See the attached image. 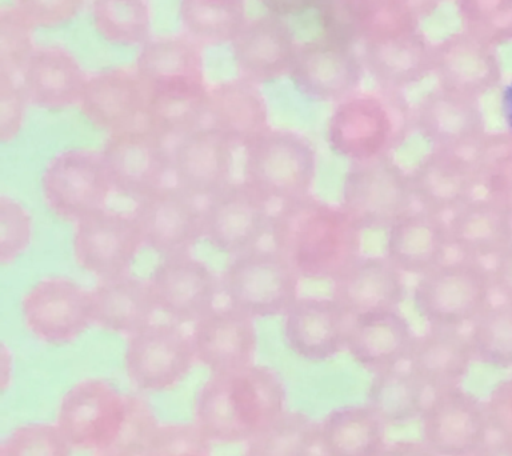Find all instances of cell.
<instances>
[{"instance_id":"obj_44","label":"cell","mask_w":512,"mask_h":456,"mask_svg":"<svg viewBox=\"0 0 512 456\" xmlns=\"http://www.w3.org/2000/svg\"><path fill=\"white\" fill-rule=\"evenodd\" d=\"M375 0H318L315 12L323 38L355 47L370 30Z\"/></svg>"},{"instance_id":"obj_53","label":"cell","mask_w":512,"mask_h":456,"mask_svg":"<svg viewBox=\"0 0 512 456\" xmlns=\"http://www.w3.org/2000/svg\"><path fill=\"white\" fill-rule=\"evenodd\" d=\"M495 298L512 303V246L488 263Z\"/></svg>"},{"instance_id":"obj_36","label":"cell","mask_w":512,"mask_h":456,"mask_svg":"<svg viewBox=\"0 0 512 456\" xmlns=\"http://www.w3.org/2000/svg\"><path fill=\"white\" fill-rule=\"evenodd\" d=\"M90 307L95 326L126 336L154 323L158 312L148 280L131 274L99 280L90 291Z\"/></svg>"},{"instance_id":"obj_3","label":"cell","mask_w":512,"mask_h":456,"mask_svg":"<svg viewBox=\"0 0 512 456\" xmlns=\"http://www.w3.org/2000/svg\"><path fill=\"white\" fill-rule=\"evenodd\" d=\"M412 106L403 92H358L336 104L328 126V142L350 160L370 158L402 144L412 131Z\"/></svg>"},{"instance_id":"obj_51","label":"cell","mask_w":512,"mask_h":456,"mask_svg":"<svg viewBox=\"0 0 512 456\" xmlns=\"http://www.w3.org/2000/svg\"><path fill=\"white\" fill-rule=\"evenodd\" d=\"M86 0H14V7L35 28L66 26L80 14Z\"/></svg>"},{"instance_id":"obj_37","label":"cell","mask_w":512,"mask_h":456,"mask_svg":"<svg viewBox=\"0 0 512 456\" xmlns=\"http://www.w3.org/2000/svg\"><path fill=\"white\" fill-rule=\"evenodd\" d=\"M386 424L367 406L336 408L319 423V450L327 456H379Z\"/></svg>"},{"instance_id":"obj_12","label":"cell","mask_w":512,"mask_h":456,"mask_svg":"<svg viewBox=\"0 0 512 456\" xmlns=\"http://www.w3.org/2000/svg\"><path fill=\"white\" fill-rule=\"evenodd\" d=\"M195 362L191 334L178 323H151L128 336L124 366L140 390H171L186 379Z\"/></svg>"},{"instance_id":"obj_40","label":"cell","mask_w":512,"mask_h":456,"mask_svg":"<svg viewBox=\"0 0 512 456\" xmlns=\"http://www.w3.org/2000/svg\"><path fill=\"white\" fill-rule=\"evenodd\" d=\"M319 450V423L303 412L276 416L247 442V456H307Z\"/></svg>"},{"instance_id":"obj_23","label":"cell","mask_w":512,"mask_h":456,"mask_svg":"<svg viewBox=\"0 0 512 456\" xmlns=\"http://www.w3.org/2000/svg\"><path fill=\"white\" fill-rule=\"evenodd\" d=\"M434 47L414 28L364 40L359 54L376 88L404 94L434 74Z\"/></svg>"},{"instance_id":"obj_34","label":"cell","mask_w":512,"mask_h":456,"mask_svg":"<svg viewBox=\"0 0 512 456\" xmlns=\"http://www.w3.org/2000/svg\"><path fill=\"white\" fill-rule=\"evenodd\" d=\"M454 256L490 263L512 246V216L484 195H476L447 216Z\"/></svg>"},{"instance_id":"obj_18","label":"cell","mask_w":512,"mask_h":456,"mask_svg":"<svg viewBox=\"0 0 512 456\" xmlns=\"http://www.w3.org/2000/svg\"><path fill=\"white\" fill-rule=\"evenodd\" d=\"M22 316L31 334L42 342L72 343L94 324L90 291L64 276L39 280L24 295Z\"/></svg>"},{"instance_id":"obj_15","label":"cell","mask_w":512,"mask_h":456,"mask_svg":"<svg viewBox=\"0 0 512 456\" xmlns=\"http://www.w3.org/2000/svg\"><path fill=\"white\" fill-rule=\"evenodd\" d=\"M411 120L432 150L471 154L490 134L480 100L439 86L412 106Z\"/></svg>"},{"instance_id":"obj_16","label":"cell","mask_w":512,"mask_h":456,"mask_svg":"<svg viewBox=\"0 0 512 456\" xmlns=\"http://www.w3.org/2000/svg\"><path fill=\"white\" fill-rule=\"evenodd\" d=\"M144 247L164 256L191 254L203 239V200L168 183L135 203Z\"/></svg>"},{"instance_id":"obj_27","label":"cell","mask_w":512,"mask_h":456,"mask_svg":"<svg viewBox=\"0 0 512 456\" xmlns=\"http://www.w3.org/2000/svg\"><path fill=\"white\" fill-rule=\"evenodd\" d=\"M234 152L218 132L196 128L172 143L171 179L204 202L232 182Z\"/></svg>"},{"instance_id":"obj_10","label":"cell","mask_w":512,"mask_h":456,"mask_svg":"<svg viewBox=\"0 0 512 456\" xmlns=\"http://www.w3.org/2000/svg\"><path fill=\"white\" fill-rule=\"evenodd\" d=\"M42 190L48 208L60 219L79 220L106 208L112 187L100 152L71 148L47 164Z\"/></svg>"},{"instance_id":"obj_49","label":"cell","mask_w":512,"mask_h":456,"mask_svg":"<svg viewBox=\"0 0 512 456\" xmlns=\"http://www.w3.org/2000/svg\"><path fill=\"white\" fill-rule=\"evenodd\" d=\"M32 239V218L14 198H0V263L11 264L26 252Z\"/></svg>"},{"instance_id":"obj_57","label":"cell","mask_w":512,"mask_h":456,"mask_svg":"<svg viewBox=\"0 0 512 456\" xmlns=\"http://www.w3.org/2000/svg\"><path fill=\"white\" fill-rule=\"evenodd\" d=\"M500 114H502L508 134L512 135V79L504 84L500 91Z\"/></svg>"},{"instance_id":"obj_8","label":"cell","mask_w":512,"mask_h":456,"mask_svg":"<svg viewBox=\"0 0 512 456\" xmlns=\"http://www.w3.org/2000/svg\"><path fill=\"white\" fill-rule=\"evenodd\" d=\"M130 414V396L104 379L76 383L60 402L58 422L72 448L103 454L114 450Z\"/></svg>"},{"instance_id":"obj_6","label":"cell","mask_w":512,"mask_h":456,"mask_svg":"<svg viewBox=\"0 0 512 456\" xmlns=\"http://www.w3.org/2000/svg\"><path fill=\"white\" fill-rule=\"evenodd\" d=\"M339 207L363 234L387 231L415 207L408 170L392 154L351 160L340 186Z\"/></svg>"},{"instance_id":"obj_30","label":"cell","mask_w":512,"mask_h":456,"mask_svg":"<svg viewBox=\"0 0 512 456\" xmlns=\"http://www.w3.org/2000/svg\"><path fill=\"white\" fill-rule=\"evenodd\" d=\"M447 220L414 207L384 231L383 255L399 271L420 278L451 258Z\"/></svg>"},{"instance_id":"obj_46","label":"cell","mask_w":512,"mask_h":456,"mask_svg":"<svg viewBox=\"0 0 512 456\" xmlns=\"http://www.w3.org/2000/svg\"><path fill=\"white\" fill-rule=\"evenodd\" d=\"M35 28L14 6L0 11V74L22 75L35 50Z\"/></svg>"},{"instance_id":"obj_5","label":"cell","mask_w":512,"mask_h":456,"mask_svg":"<svg viewBox=\"0 0 512 456\" xmlns=\"http://www.w3.org/2000/svg\"><path fill=\"white\" fill-rule=\"evenodd\" d=\"M410 298L427 327L467 330L495 298L488 264L451 256L416 278Z\"/></svg>"},{"instance_id":"obj_38","label":"cell","mask_w":512,"mask_h":456,"mask_svg":"<svg viewBox=\"0 0 512 456\" xmlns=\"http://www.w3.org/2000/svg\"><path fill=\"white\" fill-rule=\"evenodd\" d=\"M430 398L431 392L402 366L372 376L367 406L386 426H402L422 418Z\"/></svg>"},{"instance_id":"obj_14","label":"cell","mask_w":512,"mask_h":456,"mask_svg":"<svg viewBox=\"0 0 512 456\" xmlns=\"http://www.w3.org/2000/svg\"><path fill=\"white\" fill-rule=\"evenodd\" d=\"M143 247L134 212L106 207L75 223L72 248L76 262L99 280L130 274Z\"/></svg>"},{"instance_id":"obj_58","label":"cell","mask_w":512,"mask_h":456,"mask_svg":"<svg viewBox=\"0 0 512 456\" xmlns=\"http://www.w3.org/2000/svg\"><path fill=\"white\" fill-rule=\"evenodd\" d=\"M96 456H132V455L122 454V452L110 451V452H103V454H96Z\"/></svg>"},{"instance_id":"obj_11","label":"cell","mask_w":512,"mask_h":456,"mask_svg":"<svg viewBox=\"0 0 512 456\" xmlns=\"http://www.w3.org/2000/svg\"><path fill=\"white\" fill-rule=\"evenodd\" d=\"M274 207L244 180L232 182L203 202V239L228 256L270 239Z\"/></svg>"},{"instance_id":"obj_24","label":"cell","mask_w":512,"mask_h":456,"mask_svg":"<svg viewBox=\"0 0 512 456\" xmlns=\"http://www.w3.org/2000/svg\"><path fill=\"white\" fill-rule=\"evenodd\" d=\"M280 319L284 343L300 359L326 362L346 352L350 318L330 295H300Z\"/></svg>"},{"instance_id":"obj_54","label":"cell","mask_w":512,"mask_h":456,"mask_svg":"<svg viewBox=\"0 0 512 456\" xmlns=\"http://www.w3.org/2000/svg\"><path fill=\"white\" fill-rule=\"evenodd\" d=\"M267 10V14L288 18V16H298L306 12L315 10L318 0H258Z\"/></svg>"},{"instance_id":"obj_2","label":"cell","mask_w":512,"mask_h":456,"mask_svg":"<svg viewBox=\"0 0 512 456\" xmlns=\"http://www.w3.org/2000/svg\"><path fill=\"white\" fill-rule=\"evenodd\" d=\"M287 391L278 372L252 364L218 372L196 394L195 423L211 442H248L284 411Z\"/></svg>"},{"instance_id":"obj_17","label":"cell","mask_w":512,"mask_h":456,"mask_svg":"<svg viewBox=\"0 0 512 456\" xmlns=\"http://www.w3.org/2000/svg\"><path fill=\"white\" fill-rule=\"evenodd\" d=\"M420 419L423 442L436 456H475L490 440L486 403L462 387L431 394Z\"/></svg>"},{"instance_id":"obj_35","label":"cell","mask_w":512,"mask_h":456,"mask_svg":"<svg viewBox=\"0 0 512 456\" xmlns=\"http://www.w3.org/2000/svg\"><path fill=\"white\" fill-rule=\"evenodd\" d=\"M87 78L75 56L60 46L36 47L20 75L28 102L47 111L79 106Z\"/></svg>"},{"instance_id":"obj_43","label":"cell","mask_w":512,"mask_h":456,"mask_svg":"<svg viewBox=\"0 0 512 456\" xmlns=\"http://www.w3.org/2000/svg\"><path fill=\"white\" fill-rule=\"evenodd\" d=\"M482 195L512 216V135L488 134L472 152Z\"/></svg>"},{"instance_id":"obj_33","label":"cell","mask_w":512,"mask_h":456,"mask_svg":"<svg viewBox=\"0 0 512 456\" xmlns=\"http://www.w3.org/2000/svg\"><path fill=\"white\" fill-rule=\"evenodd\" d=\"M474 362L466 330L427 327L416 335L406 366L434 394L462 387Z\"/></svg>"},{"instance_id":"obj_1","label":"cell","mask_w":512,"mask_h":456,"mask_svg":"<svg viewBox=\"0 0 512 456\" xmlns=\"http://www.w3.org/2000/svg\"><path fill=\"white\" fill-rule=\"evenodd\" d=\"M363 232L339 204L306 198L279 204L272 214V247L288 260L300 278L331 282L362 254Z\"/></svg>"},{"instance_id":"obj_7","label":"cell","mask_w":512,"mask_h":456,"mask_svg":"<svg viewBox=\"0 0 512 456\" xmlns=\"http://www.w3.org/2000/svg\"><path fill=\"white\" fill-rule=\"evenodd\" d=\"M220 276L228 306L256 320L276 318L300 296L302 278L274 247L231 256Z\"/></svg>"},{"instance_id":"obj_47","label":"cell","mask_w":512,"mask_h":456,"mask_svg":"<svg viewBox=\"0 0 512 456\" xmlns=\"http://www.w3.org/2000/svg\"><path fill=\"white\" fill-rule=\"evenodd\" d=\"M72 446L56 424L15 428L0 444V456H71Z\"/></svg>"},{"instance_id":"obj_48","label":"cell","mask_w":512,"mask_h":456,"mask_svg":"<svg viewBox=\"0 0 512 456\" xmlns=\"http://www.w3.org/2000/svg\"><path fill=\"white\" fill-rule=\"evenodd\" d=\"M211 443L196 423H158L140 456H212Z\"/></svg>"},{"instance_id":"obj_25","label":"cell","mask_w":512,"mask_h":456,"mask_svg":"<svg viewBox=\"0 0 512 456\" xmlns=\"http://www.w3.org/2000/svg\"><path fill=\"white\" fill-rule=\"evenodd\" d=\"M230 46L240 78L260 87L288 76L299 42L286 19L266 14L247 19Z\"/></svg>"},{"instance_id":"obj_59","label":"cell","mask_w":512,"mask_h":456,"mask_svg":"<svg viewBox=\"0 0 512 456\" xmlns=\"http://www.w3.org/2000/svg\"><path fill=\"white\" fill-rule=\"evenodd\" d=\"M307 456H327V455L323 454V452L320 450H316V451L312 452V454L307 455Z\"/></svg>"},{"instance_id":"obj_39","label":"cell","mask_w":512,"mask_h":456,"mask_svg":"<svg viewBox=\"0 0 512 456\" xmlns=\"http://www.w3.org/2000/svg\"><path fill=\"white\" fill-rule=\"evenodd\" d=\"M183 34L200 47L230 44L246 23V0H180Z\"/></svg>"},{"instance_id":"obj_28","label":"cell","mask_w":512,"mask_h":456,"mask_svg":"<svg viewBox=\"0 0 512 456\" xmlns=\"http://www.w3.org/2000/svg\"><path fill=\"white\" fill-rule=\"evenodd\" d=\"M192 326L196 362L204 364L211 374L255 364L258 330L254 319L226 304L215 307Z\"/></svg>"},{"instance_id":"obj_31","label":"cell","mask_w":512,"mask_h":456,"mask_svg":"<svg viewBox=\"0 0 512 456\" xmlns=\"http://www.w3.org/2000/svg\"><path fill=\"white\" fill-rule=\"evenodd\" d=\"M79 107L96 128L115 134L143 123L147 92L135 71L107 68L88 75Z\"/></svg>"},{"instance_id":"obj_22","label":"cell","mask_w":512,"mask_h":456,"mask_svg":"<svg viewBox=\"0 0 512 456\" xmlns=\"http://www.w3.org/2000/svg\"><path fill=\"white\" fill-rule=\"evenodd\" d=\"M415 207L447 218L479 195L474 158L464 152L432 150L408 170Z\"/></svg>"},{"instance_id":"obj_55","label":"cell","mask_w":512,"mask_h":456,"mask_svg":"<svg viewBox=\"0 0 512 456\" xmlns=\"http://www.w3.org/2000/svg\"><path fill=\"white\" fill-rule=\"evenodd\" d=\"M379 456H436L431 448L423 442H412V440H400L386 444Z\"/></svg>"},{"instance_id":"obj_42","label":"cell","mask_w":512,"mask_h":456,"mask_svg":"<svg viewBox=\"0 0 512 456\" xmlns=\"http://www.w3.org/2000/svg\"><path fill=\"white\" fill-rule=\"evenodd\" d=\"M466 331L475 362L512 368V303L492 300Z\"/></svg>"},{"instance_id":"obj_52","label":"cell","mask_w":512,"mask_h":456,"mask_svg":"<svg viewBox=\"0 0 512 456\" xmlns=\"http://www.w3.org/2000/svg\"><path fill=\"white\" fill-rule=\"evenodd\" d=\"M488 423L499 438L512 440V378L499 382L486 402Z\"/></svg>"},{"instance_id":"obj_26","label":"cell","mask_w":512,"mask_h":456,"mask_svg":"<svg viewBox=\"0 0 512 456\" xmlns=\"http://www.w3.org/2000/svg\"><path fill=\"white\" fill-rule=\"evenodd\" d=\"M432 75L436 86L482 100L502 84V60L498 48L455 32L435 43Z\"/></svg>"},{"instance_id":"obj_21","label":"cell","mask_w":512,"mask_h":456,"mask_svg":"<svg viewBox=\"0 0 512 456\" xmlns=\"http://www.w3.org/2000/svg\"><path fill=\"white\" fill-rule=\"evenodd\" d=\"M407 276L382 255L360 254L330 282V296L350 319L400 310L410 291Z\"/></svg>"},{"instance_id":"obj_19","label":"cell","mask_w":512,"mask_h":456,"mask_svg":"<svg viewBox=\"0 0 512 456\" xmlns=\"http://www.w3.org/2000/svg\"><path fill=\"white\" fill-rule=\"evenodd\" d=\"M148 283L158 311L178 324L198 322L222 294L220 276L191 254L164 256Z\"/></svg>"},{"instance_id":"obj_4","label":"cell","mask_w":512,"mask_h":456,"mask_svg":"<svg viewBox=\"0 0 512 456\" xmlns=\"http://www.w3.org/2000/svg\"><path fill=\"white\" fill-rule=\"evenodd\" d=\"M243 180L272 206L312 195L318 151L306 135L270 127L243 148Z\"/></svg>"},{"instance_id":"obj_20","label":"cell","mask_w":512,"mask_h":456,"mask_svg":"<svg viewBox=\"0 0 512 456\" xmlns=\"http://www.w3.org/2000/svg\"><path fill=\"white\" fill-rule=\"evenodd\" d=\"M202 50L184 34L147 40L140 47L134 70L147 98L206 94L208 86Z\"/></svg>"},{"instance_id":"obj_9","label":"cell","mask_w":512,"mask_h":456,"mask_svg":"<svg viewBox=\"0 0 512 456\" xmlns=\"http://www.w3.org/2000/svg\"><path fill=\"white\" fill-rule=\"evenodd\" d=\"M170 140L146 123L107 136L100 151L118 194L139 202L171 178Z\"/></svg>"},{"instance_id":"obj_29","label":"cell","mask_w":512,"mask_h":456,"mask_svg":"<svg viewBox=\"0 0 512 456\" xmlns=\"http://www.w3.org/2000/svg\"><path fill=\"white\" fill-rule=\"evenodd\" d=\"M203 127L218 132L235 150L246 147L271 127L260 87L240 76L208 87Z\"/></svg>"},{"instance_id":"obj_32","label":"cell","mask_w":512,"mask_h":456,"mask_svg":"<svg viewBox=\"0 0 512 456\" xmlns=\"http://www.w3.org/2000/svg\"><path fill=\"white\" fill-rule=\"evenodd\" d=\"M416 335L402 310L375 312L350 319L346 352L374 375L406 366Z\"/></svg>"},{"instance_id":"obj_50","label":"cell","mask_w":512,"mask_h":456,"mask_svg":"<svg viewBox=\"0 0 512 456\" xmlns=\"http://www.w3.org/2000/svg\"><path fill=\"white\" fill-rule=\"evenodd\" d=\"M30 104L20 76L0 74V140L11 142L22 131Z\"/></svg>"},{"instance_id":"obj_45","label":"cell","mask_w":512,"mask_h":456,"mask_svg":"<svg viewBox=\"0 0 512 456\" xmlns=\"http://www.w3.org/2000/svg\"><path fill=\"white\" fill-rule=\"evenodd\" d=\"M462 31L495 48L512 42V0H455Z\"/></svg>"},{"instance_id":"obj_60","label":"cell","mask_w":512,"mask_h":456,"mask_svg":"<svg viewBox=\"0 0 512 456\" xmlns=\"http://www.w3.org/2000/svg\"><path fill=\"white\" fill-rule=\"evenodd\" d=\"M244 456H247V455H244Z\"/></svg>"},{"instance_id":"obj_13","label":"cell","mask_w":512,"mask_h":456,"mask_svg":"<svg viewBox=\"0 0 512 456\" xmlns=\"http://www.w3.org/2000/svg\"><path fill=\"white\" fill-rule=\"evenodd\" d=\"M355 47L320 38L299 43L288 78L304 98L339 104L360 92L366 78Z\"/></svg>"},{"instance_id":"obj_41","label":"cell","mask_w":512,"mask_h":456,"mask_svg":"<svg viewBox=\"0 0 512 456\" xmlns=\"http://www.w3.org/2000/svg\"><path fill=\"white\" fill-rule=\"evenodd\" d=\"M95 30L115 46L142 47L151 39V6L148 0H92Z\"/></svg>"},{"instance_id":"obj_56","label":"cell","mask_w":512,"mask_h":456,"mask_svg":"<svg viewBox=\"0 0 512 456\" xmlns=\"http://www.w3.org/2000/svg\"><path fill=\"white\" fill-rule=\"evenodd\" d=\"M475 456H512V440L504 438L488 440Z\"/></svg>"}]
</instances>
